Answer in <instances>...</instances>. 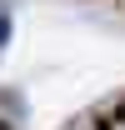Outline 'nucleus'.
I'll list each match as a JSON object with an SVG mask.
<instances>
[{"mask_svg": "<svg viewBox=\"0 0 125 130\" xmlns=\"http://www.w3.org/2000/svg\"><path fill=\"white\" fill-rule=\"evenodd\" d=\"M5 40H10V20L0 15V45H5Z\"/></svg>", "mask_w": 125, "mask_h": 130, "instance_id": "f257e3e1", "label": "nucleus"}]
</instances>
